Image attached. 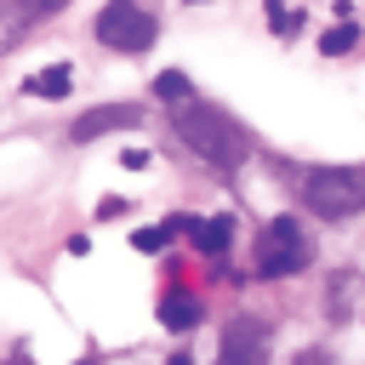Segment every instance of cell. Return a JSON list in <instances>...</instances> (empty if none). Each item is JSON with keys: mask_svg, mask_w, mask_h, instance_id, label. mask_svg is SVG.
Here are the masks:
<instances>
[{"mask_svg": "<svg viewBox=\"0 0 365 365\" xmlns=\"http://www.w3.org/2000/svg\"><path fill=\"white\" fill-rule=\"evenodd\" d=\"M177 131H182V143H188L200 160H211V165H222V171L245 165V154H251L245 131H240L222 108H205V103H182V108H177Z\"/></svg>", "mask_w": 365, "mask_h": 365, "instance_id": "1", "label": "cell"}, {"mask_svg": "<svg viewBox=\"0 0 365 365\" xmlns=\"http://www.w3.org/2000/svg\"><path fill=\"white\" fill-rule=\"evenodd\" d=\"M68 0H0V51H11L29 29H40L46 17H57Z\"/></svg>", "mask_w": 365, "mask_h": 365, "instance_id": "6", "label": "cell"}, {"mask_svg": "<svg viewBox=\"0 0 365 365\" xmlns=\"http://www.w3.org/2000/svg\"><path fill=\"white\" fill-rule=\"evenodd\" d=\"M154 34H160V23H154L137 0H108V6L97 11V40H103L108 51H120V57L148 51V46H154Z\"/></svg>", "mask_w": 365, "mask_h": 365, "instance_id": "4", "label": "cell"}, {"mask_svg": "<svg viewBox=\"0 0 365 365\" xmlns=\"http://www.w3.org/2000/svg\"><path fill=\"white\" fill-rule=\"evenodd\" d=\"M80 365H97V359H80Z\"/></svg>", "mask_w": 365, "mask_h": 365, "instance_id": "15", "label": "cell"}, {"mask_svg": "<svg viewBox=\"0 0 365 365\" xmlns=\"http://www.w3.org/2000/svg\"><path fill=\"white\" fill-rule=\"evenodd\" d=\"M354 46H359V29H354V23H342V29H331V34L319 40L325 57H342V51H354Z\"/></svg>", "mask_w": 365, "mask_h": 365, "instance_id": "12", "label": "cell"}, {"mask_svg": "<svg viewBox=\"0 0 365 365\" xmlns=\"http://www.w3.org/2000/svg\"><path fill=\"white\" fill-rule=\"evenodd\" d=\"M160 325H165V331H194V325H200V302H194L188 291H165V297H160Z\"/></svg>", "mask_w": 365, "mask_h": 365, "instance_id": "10", "label": "cell"}, {"mask_svg": "<svg viewBox=\"0 0 365 365\" xmlns=\"http://www.w3.org/2000/svg\"><path fill=\"white\" fill-rule=\"evenodd\" d=\"M217 365H268V325L262 319H228L217 342Z\"/></svg>", "mask_w": 365, "mask_h": 365, "instance_id": "5", "label": "cell"}, {"mask_svg": "<svg viewBox=\"0 0 365 365\" xmlns=\"http://www.w3.org/2000/svg\"><path fill=\"white\" fill-rule=\"evenodd\" d=\"M308 262H314V240L297 228V217H274L251 245V274L257 279H279V274H297Z\"/></svg>", "mask_w": 365, "mask_h": 365, "instance_id": "3", "label": "cell"}, {"mask_svg": "<svg viewBox=\"0 0 365 365\" xmlns=\"http://www.w3.org/2000/svg\"><path fill=\"white\" fill-rule=\"evenodd\" d=\"M165 365H194V359H188V354H171V359H165Z\"/></svg>", "mask_w": 365, "mask_h": 365, "instance_id": "14", "label": "cell"}, {"mask_svg": "<svg viewBox=\"0 0 365 365\" xmlns=\"http://www.w3.org/2000/svg\"><path fill=\"white\" fill-rule=\"evenodd\" d=\"M131 125H143V108L137 103H103V108H86L68 137L74 143H97L103 131H131Z\"/></svg>", "mask_w": 365, "mask_h": 365, "instance_id": "7", "label": "cell"}, {"mask_svg": "<svg viewBox=\"0 0 365 365\" xmlns=\"http://www.w3.org/2000/svg\"><path fill=\"white\" fill-rule=\"evenodd\" d=\"M154 97H160L165 108H182V103H188V80H182V74H160V80H154Z\"/></svg>", "mask_w": 365, "mask_h": 365, "instance_id": "11", "label": "cell"}, {"mask_svg": "<svg viewBox=\"0 0 365 365\" xmlns=\"http://www.w3.org/2000/svg\"><path fill=\"white\" fill-rule=\"evenodd\" d=\"M131 245H137V251H160V245H171V240H165V228L154 222V228H137V234H131Z\"/></svg>", "mask_w": 365, "mask_h": 365, "instance_id": "13", "label": "cell"}, {"mask_svg": "<svg viewBox=\"0 0 365 365\" xmlns=\"http://www.w3.org/2000/svg\"><path fill=\"white\" fill-rule=\"evenodd\" d=\"M68 91H74V68H68V63H46L40 74L23 80V97H46V103H57V97H68Z\"/></svg>", "mask_w": 365, "mask_h": 365, "instance_id": "8", "label": "cell"}, {"mask_svg": "<svg viewBox=\"0 0 365 365\" xmlns=\"http://www.w3.org/2000/svg\"><path fill=\"white\" fill-rule=\"evenodd\" d=\"M188 240H194V251H200V257H222V251L234 245V217H228V211H217V217L194 222V234H188Z\"/></svg>", "mask_w": 365, "mask_h": 365, "instance_id": "9", "label": "cell"}, {"mask_svg": "<svg viewBox=\"0 0 365 365\" xmlns=\"http://www.w3.org/2000/svg\"><path fill=\"white\" fill-rule=\"evenodd\" d=\"M302 205L325 222H342V217H359L365 211V171L359 165H314L302 177Z\"/></svg>", "mask_w": 365, "mask_h": 365, "instance_id": "2", "label": "cell"}]
</instances>
